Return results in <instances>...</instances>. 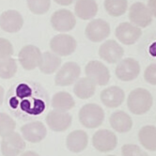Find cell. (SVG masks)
Returning <instances> with one entry per match:
<instances>
[{"instance_id":"obj_1","label":"cell","mask_w":156,"mask_h":156,"mask_svg":"<svg viewBox=\"0 0 156 156\" xmlns=\"http://www.w3.org/2000/svg\"><path fill=\"white\" fill-rule=\"evenodd\" d=\"M9 110L23 120L34 119L42 115L48 105V98L43 90L28 84H19L9 90L7 97Z\"/></svg>"},{"instance_id":"obj_2","label":"cell","mask_w":156,"mask_h":156,"mask_svg":"<svg viewBox=\"0 0 156 156\" xmlns=\"http://www.w3.org/2000/svg\"><path fill=\"white\" fill-rule=\"evenodd\" d=\"M153 104L151 93L142 87L136 88L131 91L127 99L129 110L135 115H144L151 110Z\"/></svg>"},{"instance_id":"obj_3","label":"cell","mask_w":156,"mask_h":156,"mask_svg":"<svg viewBox=\"0 0 156 156\" xmlns=\"http://www.w3.org/2000/svg\"><path fill=\"white\" fill-rule=\"evenodd\" d=\"M80 123L87 128L94 129L100 127L105 120L104 109L96 104H87L79 111Z\"/></svg>"},{"instance_id":"obj_4","label":"cell","mask_w":156,"mask_h":156,"mask_svg":"<svg viewBox=\"0 0 156 156\" xmlns=\"http://www.w3.org/2000/svg\"><path fill=\"white\" fill-rule=\"evenodd\" d=\"M77 47L75 39L68 34H58L50 41V48L53 53L59 57L71 55Z\"/></svg>"},{"instance_id":"obj_5","label":"cell","mask_w":156,"mask_h":156,"mask_svg":"<svg viewBox=\"0 0 156 156\" xmlns=\"http://www.w3.org/2000/svg\"><path fill=\"white\" fill-rule=\"evenodd\" d=\"M81 74L80 66L75 62L70 61L63 64L55 77V83L58 87H68L78 80Z\"/></svg>"},{"instance_id":"obj_6","label":"cell","mask_w":156,"mask_h":156,"mask_svg":"<svg viewBox=\"0 0 156 156\" xmlns=\"http://www.w3.org/2000/svg\"><path fill=\"white\" fill-rule=\"evenodd\" d=\"M75 25V16L69 9H60L55 10L51 16V26L55 31L69 32L74 28Z\"/></svg>"},{"instance_id":"obj_7","label":"cell","mask_w":156,"mask_h":156,"mask_svg":"<svg viewBox=\"0 0 156 156\" xmlns=\"http://www.w3.org/2000/svg\"><path fill=\"white\" fill-rule=\"evenodd\" d=\"M26 141L19 133L13 132L3 137L1 141V152L3 156H18L26 150Z\"/></svg>"},{"instance_id":"obj_8","label":"cell","mask_w":156,"mask_h":156,"mask_svg":"<svg viewBox=\"0 0 156 156\" xmlns=\"http://www.w3.org/2000/svg\"><path fill=\"white\" fill-rule=\"evenodd\" d=\"M87 78L98 86H105L110 80V73L107 67L99 60L90 61L85 68Z\"/></svg>"},{"instance_id":"obj_9","label":"cell","mask_w":156,"mask_h":156,"mask_svg":"<svg viewBox=\"0 0 156 156\" xmlns=\"http://www.w3.org/2000/svg\"><path fill=\"white\" fill-rule=\"evenodd\" d=\"M42 54L39 47L28 44L22 48L19 52V62L27 71H32L39 67L41 61Z\"/></svg>"},{"instance_id":"obj_10","label":"cell","mask_w":156,"mask_h":156,"mask_svg":"<svg viewBox=\"0 0 156 156\" xmlns=\"http://www.w3.org/2000/svg\"><path fill=\"white\" fill-rule=\"evenodd\" d=\"M110 25L103 19H93L87 24L86 37L92 42H101L110 35Z\"/></svg>"},{"instance_id":"obj_11","label":"cell","mask_w":156,"mask_h":156,"mask_svg":"<svg viewBox=\"0 0 156 156\" xmlns=\"http://www.w3.org/2000/svg\"><path fill=\"white\" fill-rule=\"evenodd\" d=\"M115 73L121 81H133L140 73V64L136 59L132 58L121 59L117 65Z\"/></svg>"},{"instance_id":"obj_12","label":"cell","mask_w":156,"mask_h":156,"mask_svg":"<svg viewBox=\"0 0 156 156\" xmlns=\"http://www.w3.org/2000/svg\"><path fill=\"white\" fill-rule=\"evenodd\" d=\"M45 122L53 132H64L69 129L73 122V116L68 112L51 110L45 117Z\"/></svg>"},{"instance_id":"obj_13","label":"cell","mask_w":156,"mask_h":156,"mask_svg":"<svg viewBox=\"0 0 156 156\" xmlns=\"http://www.w3.org/2000/svg\"><path fill=\"white\" fill-rule=\"evenodd\" d=\"M92 145L97 151L101 152L112 151L118 145V137L112 131L102 129L93 135Z\"/></svg>"},{"instance_id":"obj_14","label":"cell","mask_w":156,"mask_h":156,"mask_svg":"<svg viewBox=\"0 0 156 156\" xmlns=\"http://www.w3.org/2000/svg\"><path fill=\"white\" fill-rule=\"evenodd\" d=\"M124 55V49L114 40L105 41L99 48V57L109 64L119 63Z\"/></svg>"},{"instance_id":"obj_15","label":"cell","mask_w":156,"mask_h":156,"mask_svg":"<svg viewBox=\"0 0 156 156\" xmlns=\"http://www.w3.org/2000/svg\"><path fill=\"white\" fill-rule=\"evenodd\" d=\"M129 19L133 25L138 27H147L152 22V14L149 8L142 2L133 3L129 9Z\"/></svg>"},{"instance_id":"obj_16","label":"cell","mask_w":156,"mask_h":156,"mask_svg":"<svg viewBox=\"0 0 156 156\" xmlns=\"http://www.w3.org/2000/svg\"><path fill=\"white\" fill-rule=\"evenodd\" d=\"M22 136L30 143H39L47 136V129L40 120H33L26 123L20 129Z\"/></svg>"},{"instance_id":"obj_17","label":"cell","mask_w":156,"mask_h":156,"mask_svg":"<svg viewBox=\"0 0 156 156\" xmlns=\"http://www.w3.org/2000/svg\"><path fill=\"white\" fill-rule=\"evenodd\" d=\"M117 39L125 45H132L135 44L142 35V30L140 27L133 25L132 23L124 22L120 23L115 31Z\"/></svg>"},{"instance_id":"obj_18","label":"cell","mask_w":156,"mask_h":156,"mask_svg":"<svg viewBox=\"0 0 156 156\" xmlns=\"http://www.w3.org/2000/svg\"><path fill=\"white\" fill-rule=\"evenodd\" d=\"M24 26V18L15 9L6 10L0 15V27L8 33H16Z\"/></svg>"},{"instance_id":"obj_19","label":"cell","mask_w":156,"mask_h":156,"mask_svg":"<svg viewBox=\"0 0 156 156\" xmlns=\"http://www.w3.org/2000/svg\"><path fill=\"white\" fill-rule=\"evenodd\" d=\"M102 103L108 108H117L120 106L124 101V91L119 87L112 86L106 87L100 95Z\"/></svg>"},{"instance_id":"obj_20","label":"cell","mask_w":156,"mask_h":156,"mask_svg":"<svg viewBox=\"0 0 156 156\" xmlns=\"http://www.w3.org/2000/svg\"><path fill=\"white\" fill-rule=\"evenodd\" d=\"M88 144V136L82 130H75L70 133L66 138V147L73 153H80L86 150Z\"/></svg>"},{"instance_id":"obj_21","label":"cell","mask_w":156,"mask_h":156,"mask_svg":"<svg viewBox=\"0 0 156 156\" xmlns=\"http://www.w3.org/2000/svg\"><path fill=\"white\" fill-rule=\"evenodd\" d=\"M98 12V5L95 0H76L74 14L81 20H90Z\"/></svg>"},{"instance_id":"obj_22","label":"cell","mask_w":156,"mask_h":156,"mask_svg":"<svg viewBox=\"0 0 156 156\" xmlns=\"http://www.w3.org/2000/svg\"><path fill=\"white\" fill-rule=\"evenodd\" d=\"M109 122L111 127L119 133H128L133 127V120L131 117L121 110L111 114Z\"/></svg>"},{"instance_id":"obj_23","label":"cell","mask_w":156,"mask_h":156,"mask_svg":"<svg viewBox=\"0 0 156 156\" xmlns=\"http://www.w3.org/2000/svg\"><path fill=\"white\" fill-rule=\"evenodd\" d=\"M61 65V58L51 52H44L39 65L40 71L44 74H52L58 71Z\"/></svg>"},{"instance_id":"obj_24","label":"cell","mask_w":156,"mask_h":156,"mask_svg":"<svg viewBox=\"0 0 156 156\" xmlns=\"http://www.w3.org/2000/svg\"><path fill=\"white\" fill-rule=\"evenodd\" d=\"M74 99L70 93L66 91H59L54 94L51 100L52 108L55 110L63 111V112H68L69 110L74 107Z\"/></svg>"},{"instance_id":"obj_25","label":"cell","mask_w":156,"mask_h":156,"mask_svg":"<svg viewBox=\"0 0 156 156\" xmlns=\"http://www.w3.org/2000/svg\"><path fill=\"white\" fill-rule=\"evenodd\" d=\"M96 90V85L90 78L84 77L78 79L73 86V93L79 99H90Z\"/></svg>"},{"instance_id":"obj_26","label":"cell","mask_w":156,"mask_h":156,"mask_svg":"<svg viewBox=\"0 0 156 156\" xmlns=\"http://www.w3.org/2000/svg\"><path fill=\"white\" fill-rule=\"evenodd\" d=\"M138 138L142 146L151 151H156V126H143L138 133Z\"/></svg>"},{"instance_id":"obj_27","label":"cell","mask_w":156,"mask_h":156,"mask_svg":"<svg viewBox=\"0 0 156 156\" xmlns=\"http://www.w3.org/2000/svg\"><path fill=\"white\" fill-rule=\"evenodd\" d=\"M106 12L113 17L123 15L128 8L127 0H105L104 3Z\"/></svg>"},{"instance_id":"obj_28","label":"cell","mask_w":156,"mask_h":156,"mask_svg":"<svg viewBox=\"0 0 156 156\" xmlns=\"http://www.w3.org/2000/svg\"><path fill=\"white\" fill-rule=\"evenodd\" d=\"M17 72V63L12 57L0 58V77L9 79L15 75Z\"/></svg>"},{"instance_id":"obj_29","label":"cell","mask_w":156,"mask_h":156,"mask_svg":"<svg viewBox=\"0 0 156 156\" xmlns=\"http://www.w3.org/2000/svg\"><path fill=\"white\" fill-rule=\"evenodd\" d=\"M16 128L15 120L7 113H0V136L5 137L12 133Z\"/></svg>"},{"instance_id":"obj_30","label":"cell","mask_w":156,"mask_h":156,"mask_svg":"<svg viewBox=\"0 0 156 156\" xmlns=\"http://www.w3.org/2000/svg\"><path fill=\"white\" fill-rule=\"evenodd\" d=\"M27 3L30 12L37 15L45 14L51 7V0H27Z\"/></svg>"},{"instance_id":"obj_31","label":"cell","mask_w":156,"mask_h":156,"mask_svg":"<svg viewBox=\"0 0 156 156\" xmlns=\"http://www.w3.org/2000/svg\"><path fill=\"white\" fill-rule=\"evenodd\" d=\"M121 152L123 156H149L139 146L135 144H125L121 148Z\"/></svg>"},{"instance_id":"obj_32","label":"cell","mask_w":156,"mask_h":156,"mask_svg":"<svg viewBox=\"0 0 156 156\" xmlns=\"http://www.w3.org/2000/svg\"><path fill=\"white\" fill-rule=\"evenodd\" d=\"M13 52L12 42L5 38H0V58L12 57Z\"/></svg>"},{"instance_id":"obj_33","label":"cell","mask_w":156,"mask_h":156,"mask_svg":"<svg viewBox=\"0 0 156 156\" xmlns=\"http://www.w3.org/2000/svg\"><path fill=\"white\" fill-rule=\"evenodd\" d=\"M144 78L149 84L156 86V63L151 64L147 67L144 73Z\"/></svg>"},{"instance_id":"obj_34","label":"cell","mask_w":156,"mask_h":156,"mask_svg":"<svg viewBox=\"0 0 156 156\" xmlns=\"http://www.w3.org/2000/svg\"><path fill=\"white\" fill-rule=\"evenodd\" d=\"M147 7L149 8L152 16L156 18V0H149Z\"/></svg>"},{"instance_id":"obj_35","label":"cell","mask_w":156,"mask_h":156,"mask_svg":"<svg viewBox=\"0 0 156 156\" xmlns=\"http://www.w3.org/2000/svg\"><path fill=\"white\" fill-rule=\"evenodd\" d=\"M54 1L60 6H70L74 3L76 0H54Z\"/></svg>"},{"instance_id":"obj_36","label":"cell","mask_w":156,"mask_h":156,"mask_svg":"<svg viewBox=\"0 0 156 156\" xmlns=\"http://www.w3.org/2000/svg\"><path fill=\"white\" fill-rule=\"evenodd\" d=\"M20 156H40L39 153H37L36 151H24Z\"/></svg>"},{"instance_id":"obj_37","label":"cell","mask_w":156,"mask_h":156,"mask_svg":"<svg viewBox=\"0 0 156 156\" xmlns=\"http://www.w3.org/2000/svg\"><path fill=\"white\" fill-rule=\"evenodd\" d=\"M4 97H5V90L3 87L0 86V106L2 105L3 102H4Z\"/></svg>"},{"instance_id":"obj_38","label":"cell","mask_w":156,"mask_h":156,"mask_svg":"<svg viewBox=\"0 0 156 156\" xmlns=\"http://www.w3.org/2000/svg\"><path fill=\"white\" fill-rule=\"evenodd\" d=\"M150 53L151 55H156V42L152 43L150 47Z\"/></svg>"},{"instance_id":"obj_39","label":"cell","mask_w":156,"mask_h":156,"mask_svg":"<svg viewBox=\"0 0 156 156\" xmlns=\"http://www.w3.org/2000/svg\"><path fill=\"white\" fill-rule=\"evenodd\" d=\"M107 156H115V155H107Z\"/></svg>"}]
</instances>
